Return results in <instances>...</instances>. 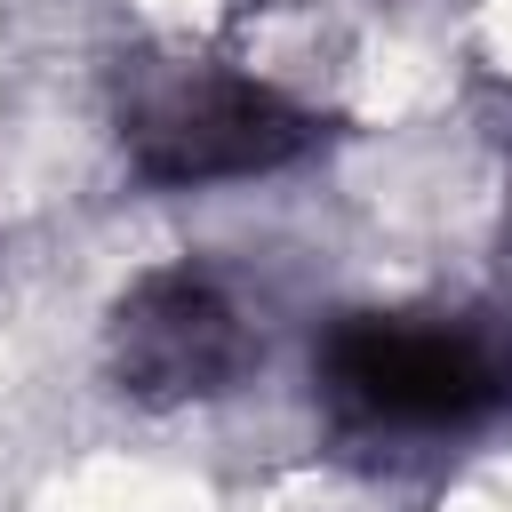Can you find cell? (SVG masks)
<instances>
[{
    "mask_svg": "<svg viewBox=\"0 0 512 512\" xmlns=\"http://www.w3.org/2000/svg\"><path fill=\"white\" fill-rule=\"evenodd\" d=\"M312 368L320 392L360 424L448 432L512 408V336L472 312H344Z\"/></svg>",
    "mask_w": 512,
    "mask_h": 512,
    "instance_id": "obj_1",
    "label": "cell"
},
{
    "mask_svg": "<svg viewBox=\"0 0 512 512\" xmlns=\"http://www.w3.org/2000/svg\"><path fill=\"white\" fill-rule=\"evenodd\" d=\"M120 136L144 184H224V176L288 168L296 152H312L320 120L264 80H240L216 64H168L136 80Z\"/></svg>",
    "mask_w": 512,
    "mask_h": 512,
    "instance_id": "obj_2",
    "label": "cell"
},
{
    "mask_svg": "<svg viewBox=\"0 0 512 512\" xmlns=\"http://www.w3.org/2000/svg\"><path fill=\"white\" fill-rule=\"evenodd\" d=\"M248 360H256V336L224 296V280L200 264H160L112 304V376L152 408L208 400Z\"/></svg>",
    "mask_w": 512,
    "mask_h": 512,
    "instance_id": "obj_3",
    "label": "cell"
}]
</instances>
